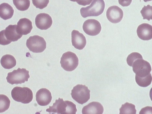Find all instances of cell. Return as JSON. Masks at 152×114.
Masks as SVG:
<instances>
[{
	"label": "cell",
	"mask_w": 152,
	"mask_h": 114,
	"mask_svg": "<svg viewBox=\"0 0 152 114\" xmlns=\"http://www.w3.org/2000/svg\"><path fill=\"white\" fill-rule=\"evenodd\" d=\"M46 111L52 113L75 114L77 109L76 105L72 102L64 101L63 99L59 98L56 100L52 106H49Z\"/></svg>",
	"instance_id": "obj_1"
},
{
	"label": "cell",
	"mask_w": 152,
	"mask_h": 114,
	"mask_svg": "<svg viewBox=\"0 0 152 114\" xmlns=\"http://www.w3.org/2000/svg\"><path fill=\"white\" fill-rule=\"evenodd\" d=\"M105 3L103 0H93L91 4L80 9V13L84 18L90 16H97L104 11Z\"/></svg>",
	"instance_id": "obj_2"
},
{
	"label": "cell",
	"mask_w": 152,
	"mask_h": 114,
	"mask_svg": "<svg viewBox=\"0 0 152 114\" xmlns=\"http://www.w3.org/2000/svg\"><path fill=\"white\" fill-rule=\"evenodd\" d=\"M11 94L14 100L23 104L30 103L33 98L32 91L27 87H15L12 90Z\"/></svg>",
	"instance_id": "obj_3"
},
{
	"label": "cell",
	"mask_w": 152,
	"mask_h": 114,
	"mask_svg": "<svg viewBox=\"0 0 152 114\" xmlns=\"http://www.w3.org/2000/svg\"><path fill=\"white\" fill-rule=\"evenodd\" d=\"M29 73L25 68H18L8 73L6 78L7 82L11 84H21L28 81L30 77Z\"/></svg>",
	"instance_id": "obj_4"
},
{
	"label": "cell",
	"mask_w": 152,
	"mask_h": 114,
	"mask_svg": "<svg viewBox=\"0 0 152 114\" xmlns=\"http://www.w3.org/2000/svg\"><path fill=\"white\" fill-rule=\"evenodd\" d=\"M90 92L88 87L85 85L78 84L72 90L71 95L75 101L83 104L90 99Z\"/></svg>",
	"instance_id": "obj_5"
},
{
	"label": "cell",
	"mask_w": 152,
	"mask_h": 114,
	"mask_svg": "<svg viewBox=\"0 0 152 114\" xmlns=\"http://www.w3.org/2000/svg\"><path fill=\"white\" fill-rule=\"evenodd\" d=\"M60 63L61 66L64 70L67 71H72L78 66L79 60L75 53L68 51L63 54Z\"/></svg>",
	"instance_id": "obj_6"
},
{
	"label": "cell",
	"mask_w": 152,
	"mask_h": 114,
	"mask_svg": "<svg viewBox=\"0 0 152 114\" xmlns=\"http://www.w3.org/2000/svg\"><path fill=\"white\" fill-rule=\"evenodd\" d=\"M26 45L30 51L40 53L46 49V43L43 37L36 35L29 37L27 40Z\"/></svg>",
	"instance_id": "obj_7"
},
{
	"label": "cell",
	"mask_w": 152,
	"mask_h": 114,
	"mask_svg": "<svg viewBox=\"0 0 152 114\" xmlns=\"http://www.w3.org/2000/svg\"><path fill=\"white\" fill-rule=\"evenodd\" d=\"M133 70L136 75L141 77H145L149 74L151 68L150 63L144 60L143 58L135 60L133 63Z\"/></svg>",
	"instance_id": "obj_8"
},
{
	"label": "cell",
	"mask_w": 152,
	"mask_h": 114,
	"mask_svg": "<svg viewBox=\"0 0 152 114\" xmlns=\"http://www.w3.org/2000/svg\"><path fill=\"white\" fill-rule=\"evenodd\" d=\"M83 28L87 34L95 36L100 33L102 27L100 23L98 20L94 19H89L83 23Z\"/></svg>",
	"instance_id": "obj_9"
},
{
	"label": "cell",
	"mask_w": 152,
	"mask_h": 114,
	"mask_svg": "<svg viewBox=\"0 0 152 114\" xmlns=\"http://www.w3.org/2000/svg\"><path fill=\"white\" fill-rule=\"evenodd\" d=\"M122 10L117 6H113L109 7L106 12V16L111 23H116L120 22L123 17Z\"/></svg>",
	"instance_id": "obj_10"
},
{
	"label": "cell",
	"mask_w": 152,
	"mask_h": 114,
	"mask_svg": "<svg viewBox=\"0 0 152 114\" xmlns=\"http://www.w3.org/2000/svg\"><path fill=\"white\" fill-rule=\"evenodd\" d=\"M53 23L51 17L45 13H40L37 15L35 23L37 27L42 30H46L50 28Z\"/></svg>",
	"instance_id": "obj_11"
},
{
	"label": "cell",
	"mask_w": 152,
	"mask_h": 114,
	"mask_svg": "<svg viewBox=\"0 0 152 114\" xmlns=\"http://www.w3.org/2000/svg\"><path fill=\"white\" fill-rule=\"evenodd\" d=\"M36 100L38 104L42 106L48 105L51 102L52 96L50 91L45 88L39 89L36 95Z\"/></svg>",
	"instance_id": "obj_12"
},
{
	"label": "cell",
	"mask_w": 152,
	"mask_h": 114,
	"mask_svg": "<svg viewBox=\"0 0 152 114\" xmlns=\"http://www.w3.org/2000/svg\"><path fill=\"white\" fill-rule=\"evenodd\" d=\"M71 37L72 45L75 48L81 50L85 47L86 40L83 34L78 31L74 30L72 32Z\"/></svg>",
	"instance_id": "obj_13"
},
{
	"label": "cell",
	"mask_w": 152,
	"mask_h": 114,
	"mask_svg": "<svg viewBox=\"0 0 152 114\" xmlns=\"http://www.w3.org/2000/svg\"><path fill=\"white\" fill-rule=\"evenodd\" d=\"M137 33L138 37L142 40H150L152 38V26L147 23L142 24L137 27Z\"/></svg>",
	"instance_id": "obj_14"
},
{
	"label": "cell",
	"mask_w": 152,
	"mask_h": 114,
	"mask_svg": "<svg viewBox=\"0 0 152 114\" xmlns=\"http://www.w3.org/2000/svg\"><path fill=\"white\" fill-rule=\"evenodd\" d=\"M33 28L31 21L24 18L20 19L17 23L16 31L19 34L26 35L30 33Z\"/></svg>",
	"instance_id": "obj_15"
},
{
	"label": "cell",
	"mask_w": 152,
	"mask_h": 114,
	"mask_svg": "<svg viewBox=\"0 0 152 114\" xmlns=\"http://www.w3.org/2000/svg\"><path fill=\"white\" fill-rule=\"evenodd\" d=\"M104 108L101 104L99 102H93L84 107L82 112L83 114H102Z\"/></svg>",
	"instance_id": "obj_16"
},
{
	"label": "cell",
	"mask_w": 152,
	"mask_h": 114,
	"mask_svg": "<svg viewBox=\"0 0 152 114\" xmlns=\"http://www.w3.org/2000/svg\"><path fill=\"white\" fill-rule=\"evenodd\" d=\"M16 26V25H10L4 30V34L5 37L11 42L17 41L22 36V35L17 32Z\"/></svg>",
	"instance_id": "obj_17"
},
{
	"label": "cell",
	"mask_w": 152,
	"mask_h": 114,
	"mask_svg": "<svg viewBox=\"0 0 152 114\" xmlns=\"http://www.w3.org/2000/svg\"><path fill=\"white\" fill-rule=\"evenodd\" d=\"M14 10L12 7L8 3H3L0 4V17L4 20L11 18Z\"/></svg>",
	"instance_id": "obj_18"
},
{
	"label": "cell",
	"mask_w": 152,
	"mask_h": 114,
	"mask_svg": "<svg viewBox=\"0 0 152 114\" xmlns=\"http://www.w3.org/2000/svg\"><path fill=\"white\" fill-rule=\"evenodd\" d=\"M0 63L4 68L10 69L16 66V61L13 56L10 54H6L1 57Z\"/></svg>",
	"instance_id": "obj_19"
},
{
	"label": "cell",
	"mask_w": 152,
	"mask_h": 114,
	"mask_svg": "<svg viewBox=\"0 0 152 114\" xmlns=\"http://www.w3.org/2000/svg\"><path fill=\"white\" fill-rule=\"evenodd\" d=\"M135 81L137 84L140 86L145 87L150 85L152 82V77L150 73L147 76L141 77L135 75Z\"/></svg>",
	"instance_id": "obj_20"
},
{
	"label": "cell",
	"mask_w": 152,
	"mask_h": 114,
	"mask_svg": "<svg viewBox=\"0 0 152 114\" xmlns=\"http://www.w3.org/2000/svg\"><path fill=\"white\" fill-rule=\"evenodd\" d=\"M120 114H136V110L135 105L132 103L126 102L122 105L119 109Z\"/></svg>",
	"instance_id": "obj_21"
},
{
	"label": "cell",
	"mask_w": 152,
	"mask_h": 114,
	"mask_svg": "<svg viewBox=\"0 0 152 114\" xmlns=\"http://www.w3.org/2000/svg\"><path fill=\"white\" fill-rule=\"evenodd\" d=\"M13 2L16 8L21 11L27 10L30 6L29 0H13Z\"/></svg>",
	"instance_id": "obj_22"
},
{
	"label": "cell",
	"mask_w": 152,
	"mask_h": 114,
	"mask_svg": "<svg viewBox=\"0 0 152 114\" xmlns=\"http://www.w3.org/2000/svg\"><path fill=\"white\" fill-rule=\"evenodd\" d=\"M10 101L8 97L4 94H0V113H3L9 108Z\"/></svg>",
	"instance_id": "obj_23"
},
{
	"label": "cell",
	"mask_w": 152,
	"mask_h": 114,
	"mask_svg": "<svg viewBox=\"0 0 152 114\" xmlns=\"http://www.w3.org/2000/svg\"><path fill=\"white\" fill-rule=\"evenodd\" d=\"M140 13L143 19H146L148 21L152 19V6L150 5L144 6Z\"/></svg>",
	"instance_id": "obj_24"
},
{
	"label": "cell",
	"mask_w": 152,
	"mask_h": 114,
	"mask_svg": "<svg viewBox=\"0 0 152 114\" xmlns=\"http://www.w3.org/2000/svg\"><path fill=\"white\" fill-rule=\"evenodd\" d=\"M142 58L140 54L137 52H133L129 55L126 59V61L128 65L132 66L133 63L138 58Z\"/></svg>",
	"instance_id": "obj_25"
},
{
	"label": "cell",
	"mask_w": 152,
	"mask_h": 114,
	"mask_svg": "<svg viewBox=\"0 0 152 114\" xmlns=\"http://www.w3.org/2000/svg\"><path fill=\"white\" fill-rule=\"evenodd\" d=\"M33 4L36 8L42 9L46 7L49 2V0H32Z\"/></svg>",
	"instance_id": "obj_26"
},
{
	"label": "cell",
	"mask_w": 152,
	"mask_h": 114,
	"mask_svg": "<svg viewBox=\"0 0 152 114\" xmlns=\"http://www.w3.org/2000/svg\"><path fill=\"white\" fill-rule=\"evenodd\" d=\"M4 30L0 31V45H5L9 44L11 42L8 40L4 34Z\"/></svg>",
	"instance_id": "obj_27"
},
{
	"label": "cell",
	"mask_w": 152,
	"mask_h": 114,
	"mask_svg": "<svg viewBox=\"0 0 152 114\" xmlns=\"http://www.w3.org/2000/svg\"><path fill=\"white\" fill-rule=\"evenodd\" d=\"M132 0H118L119 4L123 7H127L129 6ZM141 1V0H140Z\"/></svg>",
	"instance_id": "obj_28"
},
{
	"label": "cell",
	"mask_w": 152,
	"mask_h": 114,
	"mask_svg": "<svg viewBox=\"0 0 152 114\" xmlns=\"http://www.w3.org/2000/svg\"><path fill=\"white\" fill-rule=\"evenodd\" d=\"M147 112H148L149 113L152 114L151 107L147 106L142 108L140 111L139 114L146 113Z\"/></svg>",
	"instance_id": "obj_29"
},
{
	"label": "cell",
	"mask_w": 152,
	"mask_h": 114,
	"mask_svg": "<svg viewBox=\"0 0 152 114\" xmlns=\"http://www.w3.org/2000/svg\"><path fill=\"white\" fill-rule=\"evenodd\" d=\"M93 0H81L77 3L80 5L85 6L89 5L92 2Z\"/></svg>",
	"instance_id": "obj_30"
},
{
	"label": "cell",
	"mask_w": 152,
	"mask_h": 114,
	"mask_svg": "<svg viewBox=\"0 0 152 114\" xmlns=\"http://www.w3.org/2000/svg\"><path fill=\"white\" fill-rule=\"evenodd\" d=\"M70 1H73V2H78L80 1L81 0H69Z\"/></svg>",
	"instance_id": "obj_31"
},
{
	"label": "cell",
	"mask_w": 152,
	"mask_h": 114,
	"mask_svg": "<svg viewBox=\"0 0 152 114\" xmlns=\"http://www.w3.org/2000/svg\"><path fill=\"white\" fill-rule=\"evenodd\" d=\"M143 1L145 2H147V1H151L152 0H143Z\"/></svg>",
	"instance_id": "obj_32"
}]
</instances>
